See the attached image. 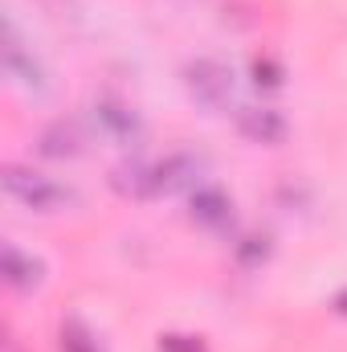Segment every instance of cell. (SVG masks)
<instances>
[{"label": "cell", "mask_w": 347, "mask_h": 352, "mask_svg": "<svg viewBox=\"0 0 347 352\" xmlns=\"http://www.w3.org/2000/svg\"><path fill=\"white\" fill-rule=\"evenodd\" d=\"M37 148H41V156H49V160H74V156H82L86 135H82V127H78V123L58 119V123H49V127L41 131Z\"/></svg>", "instance_id": "10"}, {"label": "cell", "mask_w": 347, "mask_h": 352, "mask_svg": "<svg viewBox=\"0 0 347 352\" xmlns=\"http://www.w3.org/2000/svg\"><path fill=\"white\" fill-rule=\"evenodd\" d=\"M160 352H204V344L192 336H160Z\"/></svg>", "instance_id": "14"}, {"label": "cell", "mask_w": 347, "mask_h": 352, "mask_svg": "<svg viewBox=\"0 0 347 352\" xmlns=\"http://www.w3.org/2000/svg\"><path fill=\"white\" fill-rule=\"evenodd\" d=\"M200 173H204V160L200 156L172 152V156L156 160V188H160V197L184 192V188H200Z\"/></svg>", "instance_id": "5"}, {"label": "cell", "mask_w": 347, "mask_h": 352, "mask_svg": "<svg viewBox=\"0 0 347 352\" xmlns=\"http://www.w3.org/2000/svg\"><path fill=\"white\" fill-rule=\"evenodd\" d=\"M0 180H4V192L16 205L33 209V213H62V209L74 205V192L66 184H58L53 176H45V173H33L25 164H4Z\"/></svg>", "instance_id": "1"}, {"label": "cell", "mask_w": 347, "mask_h": 352, "mask_svg": "<svg viewBox=\"0 0 347 352\" xmlns=\"http://www.w3.org/2000/svg\"><path fill=\"white\" fill-rule=\"evenodd\" d=\"M335 311H339V316H347V291H339V295H335Z\"/></svg>", "instance_id": "15"}, {"label": "cell", "mask_w": 347, "mask_h": 352, "mask_svg": "<svg viewBox=\"0 0 347 352\" xmlns=\"http://www.w3.org/2000/svg\"><path fill=\"white\" fill-rule=\"evenodd\" d=\"M237 131L250 140V144H265V148H274V144H282L286 140V119H282V111H274V107H241L237 111Z\"/></svg>", "instance_id": "6"}, {"label": "cell", "mask_w": 347, "mask_h": 352, "mask_svg": "<svg viewBox=\"0 0 347 352\" xmlns=\"http://www.w3.org/2000/svg\"><path fill=\"white\" fill-rule=\"evenodd\" d=\"M254 82L258 87H282V66L274 58H258L254 62Z\"/></svg>", "instance_id": "13"}, {"label": "cell", "mask_w": 347, "mask_h": 352, "mask_svg": "<svg viewBox=\"0 0 347 352\" xmlns=\"http://www.w3.org/2000/svg\"><path fill=\"white\" fill-rule=\"evenodd\" d=\"M62 352H102V344H98V336L90 328L70 320V324H62Z\"/></svg>", "instance_id": "11"}, {"label": "cell", "mask_w": 347, "mask_h": 352, "mask_svg": "<svg viewBox=\"0 0 347 352\" xmlns=\"http://www.w3.org/2000/svg\"><path fill=\"white\" fill-rule=\"evenodd\" d=\"M184 87H188V94H192L200 107L221 111V107L233 102V70H229L225 62H217V58H196V62H188V70H184Z\"/></svg>", "instance_id": "2"}, {"label": "cell", "mask_w": 347, "mask_h": 352, "mask_svg": "<svg viewBox=\"0 0 347 352\" xmlns=\"http://www.w3.org/2000/svg\"><path fill=\"white\" fill-rule=\"evenodd\" d=\"M94 123H98L102 135H110V140H119V144L139 140V115H135L127 102H119V98H98V102H94Z\"/></svg>", "instance_id": "7"}, {"label": "cell", "mask_w": 347, "mask_h": 352, "mask_svg": "<svg viewBox=\"0 0 347 352\" xmlns=\"http://www.w3.org/2000/svg\"><path fill=\"white\" fill-rule=\"evenodd\" d=\"M188 217H192V226H200V230H229L233 226V201L221 192V188H213V184H200V188H192V197H188Z\"/></svg>", "instance_id": "4"}, {"label": "cell", "mask_w": 347, "mask_h": 352, "mask_svg": "<svg viewBox=\"0 0 347 352\" xmlns=\"http://www.w3.org/2000/svg\"><path fill=\"white\" fill-rule=\"evenodd\" d=\"M110 184H115V192H123V197H131V201H152V197H160V188H156V164H147V160H127V164H119V168L110 173Z\"/></svg>", "instance_id": "9"}, {"label": "cell", "mask_w": 347, "mask_h": 352, "mask_svg": "<svg viewBox=\"0 0 347 352\" xmlns=\"http://www.w3.org/2000/svg\"><path fill=\"white\" fill-rule=\"evenodd\" d=\"M0 62H4V74H8V78H16L21 87H29V90H41V87H45V74H41L37 58H33V54L21 45V37H16L12 21H4V37H0Z\"/></svg>", "instance_id": "3"}, {"label": "cell", "mask_w": 347, "mask_h": 352, "mask_svg": "<svg viewBox=\"0 0 347 352\" xmlns=\"http://www.w3.org/2000/svg\"><path fill=\"white\" fill-rule=\"evenodd\" d=\"M237 258H241V263L246 266H261L265 263V258H270V238H265V234H250V238H241V242H237Z\"/></svg>", "instance_id": "12"}, {"label": "cell", "mask_w": 347, "mask_h": 352, "mask_svg": "<svg viewBox=\"0 0 347 352\" xmlns=\"http://www.w3.org/2000/svg\"><path fill=\"white\" fill-rule=\"evenodd\" d=\"M0 263H4V283H8L12 291H37V287H41V278H45L41 258L25 254V250H21V246H12V242H4Z\"/></svg>", "instance_id": "8"}]
</instances>
